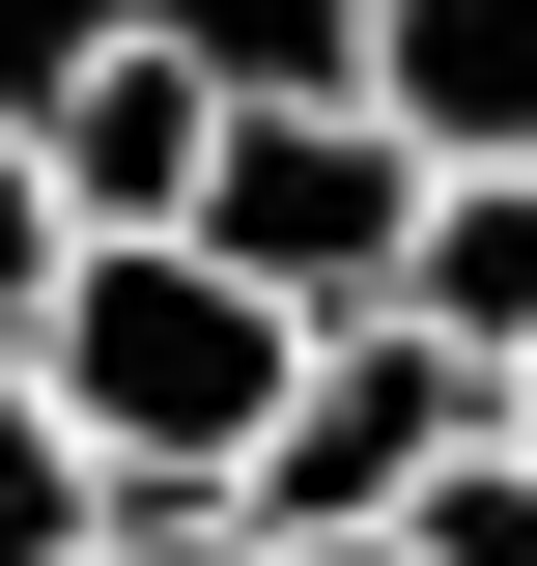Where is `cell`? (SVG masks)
Segmentation results:
<instances>
[{
	"mask_svg": "<svg viewBox=\"0 0 537 566\" xmlns=\"http://www.w3.org/2000/svg\"><path fill=\"white\" fill-rule=\"evenodd\" d=\"M199 227L283 283V312H397V255H424V114L368 57H312V85H227V170H199Z\"/></svg>",
	"mask_w": 537,
	"mask_h": 566,
	"instance_id": "obj_2",
	"label": "cell"
},
{
	"mask_svg": "<svg viewBox=\"0 0 537 566\" xmlns=\"http://www.w3.org/2000/svg\"><path fill=\"white\" fill-rule=\"evenodd\" d=\"M57 255H85V199H57V114H29V85H0V340H29V312H57Z\"/></svg>",
	"mask_w": 537,
	"mask_h": 566,
	"instance_id": "obj_9",
	"label": "cell"
},
{
	"mask_svg": "<svg viewBox=\"0 0 537 566\" xmlns=\"http://www.w3.org/2000/svg\"><path fill=\"white\" fill-rule=\"evenodd\" d=\"M397 312H424V340H481V368L537 340V170H424V255H397Z\"/></svg>",
	"mask_w": 537,
	"mask_h": 566,
	"instance_id": "obj_6",
	"label": "cell"
},
{
	"mask_svg": "<svg viewBox=\"0 0 537 566\" xmlns=\"http://www.w3.org/2000/svg\"><path fill=\"white\" fill-rule=\"evenodd\" d=\"M481 424H509V453H537V340H509V368H481Z\"/></svg>",
	"mask_w": 537,
	"mask_h": 566,
	"instance_id": "obj_12",
	"label": "cell"
},
{
	"mask_svg": "<svg viewBox=\"0 0 537 566\" xmlns=\"http://www.w3.org/2000/svg\"><path fill=\"white\" fill-rule=\"evenodd\" d=\"M29 368H57V424L114 453V482H255L283 368H312V312H283L227 227H85L57 312H29Z\"/></svg>",
	"mask_w": 537,
	"mask_h": 566,
	"instance_id": "obj_1",
	"label": "cell"
},
{
	"mask_svg": "<svg viewBox=\"0 0 537 566\" xmlns=\"http://www.w3.org/2000/svg\"><path fill=\"white\" fill-rule=\"evenodd\" d=\"M227 85H255V57H199L170 0H114L85 57L29 85V114H57V199H85V227H199V170H227Z\"/></svg>",
	"mask_w": 537,
	"mask_h": 566,
	"instance_id": "obj_4",
	"label": "cell"
},
{
	"mask_svg": "<svg viewBox=\"0 0 537 566\" xmlns=\"http://www.w3.org/2000/svg\"><path fill=\"white\" fill-rule=\"evenodd\" d=\"M453 424H481V340H424V312H312V368H283V424H255V538L397 510Z\"/></svg>",
	"mask_w": 537,
	"mask_h": 566,
	"instance_id": "obj_3",
	"label": "cell"
},
{
	"mask_svg": "<svg viewBox=\"0 0 537 566\" xmlns=\"http://www.w3.org/2000/svg\"><path fill=\"white\" fill-rule=\"evenodd\" d=\"M397 510H424V566H537V453H509V424H453Z\"/></svg>",
	"mask_w": 537,
	"mask_h": 566,
	"instance_id": "obj_8",
	"label": "cell"
},
{
	"mask_svg": "<svg viewBox=\"0 0 537 566\" xmlns=\"http://www.w3.org/2000/svg\"><path fill=\"white\" fill-rule=\"evenodd\" d=\"M283 566H424V510H312V538H283Z\"/></svg>",
	"mask_w": 537,
	"mask_h": 566,
	"instance_id": "obj_11",
	"label": "cell"
},
{
	"mask_svg": "<svg viewBox=\"0 0 537 566\" xmlns=\"http://www.w3.org/2000/svg\"><path fill=\"white\" fill-rule=\"evenodd\" d=\"M339 57L424 114V170H537V0H339Z\"/></svg>",
	"mask_w": 537,
	"mask_h": 566,
	"instance_id": "obj_5",
	"label": "cell"
},
{
	"mask_svg": "<svg viewBox=\"0 0 537 566\" xmlns=\"http://www.w3.org/2000/svg\"><path fill=\"white\" fill-rule=\"evenodd\" d=\"M85 510H114V453L57 424V368L0 340V566H85Z\"/></svg>",
	"mask_w": 537,
	"mask_h": 566,
	"instance_id": "obj_7",
	"label": "cell"
},
{
	"mask_svg": "<svg viewBox=\"0 0 537 566\" xmlns=\"http://www.w3.org/2000/svg\"><path fill=\"white\" fill-rule=\"evenodd\" d=\"M85 566H283V538H255V482H114Z\"/></svg>",
	"mask_w": 537,
	"mask_h": 566,
	"instance_id": "obj_10",
	"label": "cell"
}]
</instances>
